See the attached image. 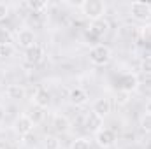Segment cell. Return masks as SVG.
Returning <instances> with one entry per match:
<instances>
[{
	"label": "cell",
	"mask_w": 151,
	"mask_h": 149,
	"mask_svg": "<svg viewBox=\"0 0 151 149\" xmlns=\"http://www.w3.org/2000/svg\"><path fill=\"white\" fill-rule=\"evenodd\" d=\"M118 88L125 93H132L139 88V79L135 74H123L118 79Z\"/></svg>",
	"instance_id": "obj_5"
},
{
	"label": "cell",
	"mask_w": 151,
	"mask_h": 149,
	"mask_svg": "<svg viewBox=\"0 0 151 149\" xmlns=\"http://www.w3.org/2000/svg\"><path fill=\"white\" fill-rule=\"evenodd\" d=\"M5 95L11 98V100H23L27 97V90L21 86V84H11L7 86L5 90Z\"/></svg>",
	"instance_id": "obj_14"
},
{
	"label": "cell",
	"mask_w": 151,
	"mask_h": 149,
	"mask_svg": "<svg viewBox=\"0 0 151 149\" xmlns=\"http://www.w3.org/2000/svg\"><path fill=\"white\" fill-rule=\"evenodd\" d=\"M107 32H109V21L106 18H100L90 23V35H93L95 39L104 37Z\"/></svg>",
	"instance_id": "obj_7"
},
{
	"label": "cell",
	"mask_w": 151,
	"mask_h": 149,
	"mask_svg": "<svg viewBox=\"0 0 151 149\" xmlns=\"http://www.w3.org/2000/svg\"><path fill=\"white\" fill-rule=\"evenodd\" d=\"M0 42H11V34L5 28H0Z\"/></svg>",
	"instance_id": "obj_24"
},
{
	"label": "cell",
	"mask_w": 151,
	"mask_h": 149,
	"mask_svg": "<svg viewBox=\"0 0 151 149\" xmlns=\"http://www.w3.org/2000/svg\"><path fill=\"white\" fill-rule=\"evenodd\" d=\"M139 35H141V39H142L146 44H151V23H144V25L139 28Z\"/></svg>",
	"instance_id": "obj_18"
},
{
	"label": "cell",
	"mask_w": 151,
	"mask_h": 149,
	"mask_svg": "<svg viewBox=\"0 0 151 149\" xmlns=\"http://www.w3.org/2000/svg\"><path fill=\"white\" fill-rule=\"evenodd\" d=\"M16 42L19 47H23L25 51H28L30 47H34L37 42H35V32L32 28H21L18 34H16Z\"/></svg>",
	"instance_id": "obj_4"
},
{
	"label": "cell",
	"mask_w": 151,
	"mask_h": 149,
	"mask_svg": "<svg viewBox=\"0 0 151 149\" xmlns=\"http://www.w3.org/2000/svg\"><path fill=\"white\" fill-rule=\"evenodd\" d=\"M9 12H11L9 5L4 4V2H0V21H5V19L9 18Z\"/></svg>",
	"instance_id": "obj_23"
},
{
	"label": "cell",
	"mask_w": 151,
	"mask_h": 149,
	"mask_svg": "<svg viewBox=\"0 0 151 149\" xmlns=\"http://www.w3.org/2000/svg\"><path fill=\"white\" fill-rule=\"evenodd\" d=\"M28 117H30V121L34 123V125H39V123H42L44 121V109L42 107H39V105H32V107H28V111L25 112Z\"/></svg>",
	"instance_id": "obj_16"
},
{
	"label": "cell",
	"mask_w": 151,
	"mask_h": 149,
	"mask_svg": "<svg viewBox=\"0 0 151 149\" xmlns=\"http://www.w3.org/2000/svg\"><path fill=\"white\" fill-rule=\"evenodd\" d=\"M16 53V47L12 42H0V58H11Z\"/></svg>",
	"instance_id": "obj_17"
},
{
	"label": "cell",
	"mask_w": 151,
	"mask_h": 149,
	"mask_svg": "<svg viewBox=\"0 0 151 149\" xmlns=\"http://www.w3.org/2000/svg\"><path fill=\"white\" fill-rule=\"evenodd\" d=\"M79 9H81V12H83L88 19L95 21V19L104 18L107 7H106V4H104L102 0H84V2L79 4Z\"/></svg>",
	"instance_id": "obj_1"
},
{
	"label": "cell",
	"mask_w": 151,
	"mask_h": 149,
	"mask_svg": "<svg viewBox=\"0 0 151 149\" xmlns=\"http://www.w3.org/2000/svg\"><path fill=\"white\" fill-rule=\"evenodd\" d=\"M91 112H95L99 117H107L109 112H111V100L107 97H102V98H97L93 102V107H91Z\"/></svg>",
	"instance_id": "obj_9"
},
{
	"label": "cell",
	"mask_w": 151,
	"mask_h": 149,
	"mask_svg": "<svg viewBox=\"0 0 151 149\" xmlns=\"http://www.w3.org/2000/svg\"><path fill=\"white\" fill-rule=\"evenodd\" d=\"M5 121V109H4V105H0V125Z\"/></svg>",
	"instance_id": "obj_25"
},
{
	"label": "cell",
	"mask_w": 151,
	"mask_h": 149,
	"mask_svg": "<svg viewBox=\"0 0 151 149\" xmlns=\"http://www.w3.org/2000/svg\"><path fill=\"white\" fill-rule=\"evenodd\" d=\"M146 114H151V98L146 102Z\"/></svg>",
	"instance_id": "obj_26"
},
{
	"label": "cell",
	"mask_w": 151,
	"mask_h": 149,
	"mask_svg": "<svg viewBox=\"0 0 151 149\" xmlns=\"http://www.w3.org/2000/svg\"><path fill=\"white\" fill-rule=\"evenodd\" d=\"M25 60H27V63H30V65L40 63V62L44 60V49H42V46L35 44L34 47H30L28 51H25Z\"/></svg>",
	"instance_id": "obj_12"
},
{
	"label": "cell",
	"mask_w": 151,
	"mask_h": 149,
	"mask_svg": "<svg viewBox=\"0 0 151 149\" xmlns=\"http://www.w3.org/2000/svg\"><path fill=\"white\" fill-rule=\"evenodd\" d=\"M34 126H35V125L30 121V117H28L27 114L18 116V117H16V121H14V130H16V133H18V135H21V137H25V135L32 133Z\"/></svg>",
	"instance_id": "obj_6"
},
{
	"label": "cell",
	"mask_w": 151,
	"mask_h": 149,
	"mask_svg": "<svg viewBox=\"0 0 151 149\" xmlns=\"http://www.w3.org/2000/svg\"><path fill=\"white\" fill-rule=\"evenodd\" d=\"M130 14L137 21H148V19H151V4H148V2H132L130 4Z\"/></svg>",
	"instance_id": "obj_3"
},
{
	"label": "cell",
	"mask_w": 151,
	"mask_h": 149,
	"mask_svg": "<svg viewBox=\"0 0 151 149\" xmlns=\"http://www.w3.org/2000/svg\"><path fill=\"white\" fill-rule=\"evenodd\" d=\"M53 128H55L56 132H60V133L69 132V128H70L69 117H67V116H62V114H56V116L53 117Z\"/></svg>",
	"instance_id": "obj_15"
},
{
	"label": "cell",
	"mask_w": 151,
	"mask_h": 149,
	"mask_svg": "<svg viewBox=\"0 0 151 149\" xmlns=\"http://www.w3.org/2000/svg\"><path fill=\"white\" fill-rule=\"evenodd\" d=\"M44 144H46V149H60V146H62L60 140L56 137H53V135H47Z\"/></svg>",
	"instance_id": "obj_21"
},
{
	"label": "cell",
	"mask_w": 151,
	"mask_h": 149,
	"mask_svg": "<svg viewBox=\"0 0 151 149\" xmlns=\"http://www.w3.org/2000/svg\"><path fill=\"white\" fill-rule=\"evenodd\" d=\"M139 126L144 133H151V114H144L139 121Z\"/></svg>",
	"instance_id": "obj_19"
},
{
	"label": "cell",
	"mask_w": 151,
	"mask_h": 149,
	"mask_svg": "<svg viewBox=\"0 0 151 149\" xmlns=\"http://www.w3.org/2000/svg\"><path fill=\"white\" fill-rule=\"evenodd\" d=\"M32 100H34V105H39L42 109H47L51 105V95H49V91L46 88H37Z\"/></svg>",
	"instance_id": "obj_11"
},
{
	"label": "cell",
	"mask_w": 151,
	"mask_h": 149,
	"mask_svg": "<svg viewBox=\"0 0 151 149\" xmlns=\"http://www.w3.org/2000/svg\"><path fill=\"white\" fill-rule=\"evenodd\" d=\"M141 70H142V74L151 75V56H144L141 60Z\"/></svg>",
	"instance_id": "obj_22"
},
{
	"label": "cell",
	"mask_w": 151,
	"mask_h": 149,
	"mask_svg": "<svg viewBox=\"0 0 151 149\" xmlns=\"http://www.w3.org/2000/svg\"><path fill=\"white\" fill-rule=\"evenodd\" d=\"M88 98H90V95H88V91L83 90V88H72V90L69 91V102H70L72 105H76V107L84 105V104L88 102Z\"/></svg>",
	"instance_id": "obj_10"
},
{
	"label": "cell",
	"mask_w": 151,
	"mask_h": 149,
	"mask_svg": "<svg viewBox=\"0 0 151 149\" xmlns=\"http://www.w3.org/2000/svg\"><path fill=\"white\" fill-rule=\"evenodd\" d=\"M111 58H113V51H111V47L106 46V44H97V46H93L91 51H90V62H91L93 65H97V67L107 65V63L111 62Z\"/></svg>",
	"instance_id": "obj_2"
},
{
	"label": "cell",
	"mask_w": 151,
	"mask_h": 149,
	"mask_svg": "<svg viewBox=\"0 0 151 149\" xmlns=\"http://www.w3.org/2000/svg\"><path fill=\"white\" fill-rule=\"evenodd\" d=\"M95 140H97V144H99L100 148L107 149V148H111V146L114 144L116 137H114L113 130H109V128H102L100 132L95 133Z\"/></svg>",
	"instance_id": "obj_8"
},
{
	"label": "cell",
	"mask_w": 151,
	"mask_h": 149,
	"mask_svg": "<svg viewBox=\"0 0 151 149\" xmlns=\"http://www.w3.org/2000/svg\"><path fill=\"white\" fill-rule=\"evenodd\" d=\"M70 149H90V142H88V139L79 137V139H76L74 142H72Z\"/></svg>",
	"instance_id": "obj_20"
},
{
	"label": "cell",
	"mask_w": 151,
	"mask_h": 149,
	"mask_svg": "<svg viewBox=\"0 0 151 149\" xmlns=\"http://www.w3.org/2000/svg\"><path fill=\"white\" fill-rule=\"evenodd\" d=\"M104 119L102 117H99L95 112H90L88 116H86V128L90 130V132H93V133H97V132H100L104 126Z\"/></svg>",
	"instance_id": "obj_13"
}]
</instances>
